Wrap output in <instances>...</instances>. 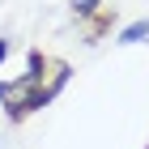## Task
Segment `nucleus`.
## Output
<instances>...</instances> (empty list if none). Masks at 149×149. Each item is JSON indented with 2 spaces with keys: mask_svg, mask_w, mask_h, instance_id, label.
Listing matches in <instances>:
<instances>
[{
  "mask_svg": "<svg viewBox=\"0 0 149 149\" xmlns=\"http://www.w3.org/2000/svg\"><path fill=\"white\" fill-rule=\"evenodd\" d=\"M98 4H102V0H72V13L90 17V13H98Z\"/></svg>",
  "mask_w": 149,
  "mask_h": 149,
  "instance_id": "obj_2",
  "label": "nucleus"
},
{
  "mask_svg": "<svg viewBox=\"0 0 149 149\" xmlns=\"http://www.w3.org/2000/svg\"><path fill=\"white\" fill-rule=\"evenodd\" d=\"M149 38V17L145 22H132V26H124L119 30V43H145Z\"/></svg>",
  "mask_w": 149,
  "mask_h": 149,
  "instance_id": "obj_1",
  "label": "nucleus"
},
{
  "mask_svg": "<svg viewBox=\"0 0 149 149\" xmlns=\"http://www.w3.org/2000/svg\"><path fill=\"white\" fill-rule=\"evenodd\" d=\"M4 56H9V38H0V64H4Z\"/></svg>",
  "mask_w": 149,
  "mask_h": 149,
  "instance_id": "obj_3",
  "label": "nucleus"
}]
</instances>
